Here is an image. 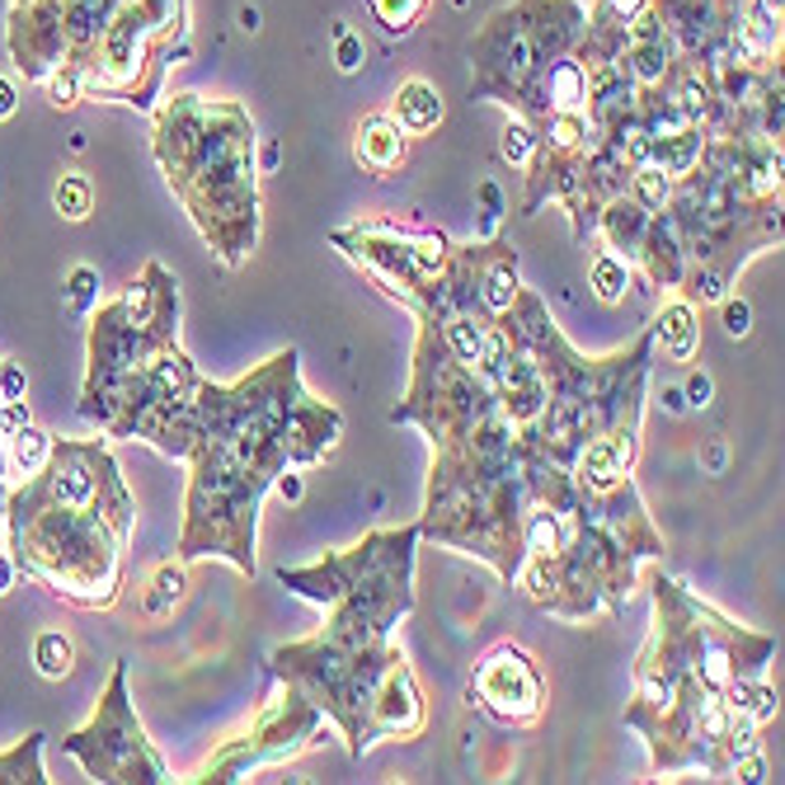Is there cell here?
Here are the masks:
<instances>
[{
  "instance_id": "3957f363",
  "label": "cell",
  "mask_w": 785,
  "mask_h": 785,
  "mask_svg": "<svg viewBox=\"0 0 785 785\" xmlns=\"http://www.w3.org/2000/svg\"><path fill=\"white\" fill-rule=\"evenodd\" d=\"M527 476L522 442L503 415H495L470 442L434 451V476L419 518V537L489 560L499 579H518L522 564Z\"/></svg>"
},
{
  "instance_id": "8d00e7d4",
  "label": "cell",
  "mask_w": 785,
  "mask_h": 785,
  "mask_svg": "<svg viewBox=\"0 0 785 785\" xmlns=\"http://www.w3.org/2000/svg\"><path fill=\"white\" fill-rule=\"evenodd\" d=\"M14 579H19V564H14V555L0 551V593H10Z\"/></svg>"
},
{
  "instance_id": "d6986e66",
  "label": "cell",
  "mask_w": 785,
  "mask_h": 785,
  "mask_svg": "<svg viewBox=\"0 0 785 785\" xmlns=\"http://www.w3.org/2000/svg\"><path fill=\"white\" fill-rule=\"evenodd\" d=\"M442 100H438V90L428 85V81H405L396 90V104H390V118L400 123L405 136H424V132H434L442 123Z\"/></svg>"
},
{
  "instance_id": "44dd1931",
  "label": "cell",
  "mask_w": 785,
  "mask_h": 785,
  "mask_svg": "<svg viewBox=\"0 0 785 785\" xmlns=\"http://www.w3.org/2000/svg\"><path fill=\"white\" fill-rule=\"evenodd\" d=\"M43 734H29L19 748L0 753V785H48V772H43Z\"/></svg>"
},
{
  "instance_id": "ab89813d",
  "label": "cell",
  "mask_w": 785,
  "mask_h": 785,
  "mask_svg": "<svg viewBox=\"0 0 785 785\" xmlns=\"http://www.w3.org/2000/svg\"><path fill=\"white\" fill-rule=\"evenodd\" d=\"M241 29H249V33L259 29V10H254V6H245V10H241Z\"/></svg>"
},
{
  "instance_id": "4316f807",
  "label": "cell",
  "mask_w": 785,
  "mask_h": 785,
  "mask_svg": "<svg viewBox=\"0 0 785 785\" xmlns=\"http://www.w3.org/2000/svg\"><path fill=\"white\" fill-rule=\"evenodd\" d=\"M532 151H537V132H532V123L527 118H518L513 113V123L503 128V142H499V155L508 165H518V170H527V161H532Z\"/></svg>"
},
{
  "instance_id": "5b68a950",
  "label": "cell",
  "mask_w": 785,
  "mask_h": 785,
  "mask_svg": "<svg viewBox=\"0 0 785 785\" xmlns=\"http://www.w3.org/2000/svg\"><path fill=\"white\" fill-rule=\"evenodd\" d=\"M10 555L19 574L52 588L75 606H113L123 583V546L132 532V499L118 503H43L29 495L6 499Z\"/></svg>"
},
{
  "instance_id": "f546056e",
  "label": "cell",
  "mask_w": 785,
  "mask_h": 785,
  "mask_svg": "<svg viewBox=\"0 0 785 785\" xmlns=\"http://www.w3.org/2000/svg\"><path fill=\"white\" fill-rule=\"evenodd\" d=\"M94 297H100V273H94L90 264L71 268V306H75V310H81V316H85V310L94 306Z\"/></svg>"
},
{
  "instance_id": "83f0119b",
  "label": "cell",
  "mask_w": 785,
  "mask_h": 785,
  "mask_svg": "<svg viewBox=\"0 0 785 785\" xmlns=\"http://www.w3.org/2000/svg\"><path fill=\"white\" fill-rule=\"evenodd\" d=\"M184 598V569H174V564H165V569H155V579H151V598H146V612L151 616H165L174 602Z\"/></svg>"
},
{
  "instance_id": "1f68e13d",
  "label": "cell",
  "mask_w": 785,
  "mask_h": 785,
  "mask_svg": "<svg viewBox=\"0 0 785 785\" xmlns=\"http://www.w3.org/2000/svg\"><path fill=\"white\" fill-rule=\"evenodd\" d=\"M29 390V377L19 363H0V400H24Z\"/></svg>"
},
{
  "instance_id": "2e32d148",
  "label": "cell",
  "mask_w": 785,
  "mask_h": 785,
  "mask_svg": "<svg viewBox=\"0 0 785 785\" xmlns=\"http://www.w3.org/2000/svg\"><path fill=\"white\" fill-rule=\"evenodd\" d=\"M10 57L24 81H48L67 57L62 0H14L10 14Z\"/></svg>"
},
{
  "instance_id": "ffe728a7",
  "label": "cell",
  "mask_w": 785,
  "mask_h": 785,
  "mask_svg": "<svg viewBox=\"0 0 785 785\" xmlns=\"http://www.w3.org/2000/svg\"><path fill=\"white\" fill-rule=\"evenodd\" d=\"M650 335H654V344H663V353H673L677 363H686L696 353V344H701V325H696V306L692 302H663V310H659V320L650 325Z\"/></svg>"
},
{
  "instance_id": "9a60e30c",
  "label": "cell",
  "mask_w": 785,
  "mask_h": 785,
  "mask_svg": "<svg viewBox=\"0 0 785 785\" xmlns=\"http://www.w3.org/2000/svg\"><path fill=\"white\" fill-rule=\"evenodd\" d=\"M541 673L518 644H499L495 654L480 659L476 677H470V705H480L485 715L499 724H532L541 720Z\"/></svg>"
},
{
  "instance_id": "277c9868",
  "label": "cell",
  "mask_w": 785,
  "mask_h": 785,
  "mask_svg": "<svg viewBox=\"0 0 785 785\" xmlns=\"http://www.w3.org/2000/svg\"><path fill=\"white\" fill-rule=\"evenodd\" d=\"M273 673L335 724L353 757H363L381 738H419L428 724L419 682L390 640L348 644L320 631L273 650Z\"/></svg>"
},
{
  "instance_id": "30bf717a",
  "label": "cell",
  "mask_w": 785,
  "mask_h": 785,
  "mask_svg": "<svg viewBox=\"0 0 785 785\" xmlns=\"http://www.w3.org/2000/svg\"><path fill=\"white\" fill-rule=\"evenodd\" d=\"M499 415L495 386H489L476 367L457 363L447 353L438 325L419 320V344H415V381L409 396L390 409L396 424H419L434 451L461 447L480 434V428Z\"/></svg>"
},
{
  "instance_id": "ba28073f",
  "label": "cell",
  "mask_w": 785,
  "mask_h": 785,
  "mask_svg": "<svg viewBox=\"0 0 785 785\" xmlns=\"http://www.w3.org/2000/svg\"><path fill=\"white\" fill-rule=\"evenodd\" d=\"M188 0H123L85 57L81 85L85 94L151 109L165 67L188 62Z\"/></svg>"
},
{
  "instance_id": "e0dca14e",
  "label": "cell",
  "mask_w": 785,
  "mask_h": 785,
  "mask_svg": "<svg viewBox=\"0 0 785 785\" xmlns=\"http://www.w3.org/2000/svg\"><path fill=\"white\" fill-rule=\"evenodd\" d=\"M650 6V0H598L593 14H588L583 24V38H579V57H606V62H616L621 52V38L631 29V19Z\"/></svg>"
},
{
  "instance_id": "603a6c76",
  "label": "cell",
  "mask_w": 785,
  "mask_h": 785,
  "mask_svg": "<svg viewBox=\"0 0 785 785\" xmlns=\"http://www.w3.org/2000/svg\"><path fill=\"white\" fill-rule=\"evenodd\" d=\"M588 283H593L598 302L616 306V302H625V287H631V264L616 259V254H598L593 268H588Z\"/></svg>"
},
{
  "instance_id": "d590c367",
  "label": "cell",
  "mask_w": 785,
  "mask_h": 785,
  "mask_svg": "<svg viewBox=\"0 0 785 785\" xmlns=\"http://www.w3.org/2000/svg\"><path fill=\"white\" fill-rule=\"evenodd\" d=\"M14 109H19V90H14L10 75H0V123L14 118Z\"/></svg>"
},
{
  "instance_id": "5bb4252c",
  "label": "cell",
  "mask_w": 785,
  "mask_h": 785,
  "mask_svg": "<svg viewBox=\"0 0 785 785\" xmlns=\"http://www.w3.org/2000/svg\"><path fill=\"white\" fill-rule=\"evenodd\" d=\"M170 335H155V329L136 325L123 316V306L109 302L90 325V371H85V400L109 396L113 386H123L132 371H142L155 348H165Z\"/></svg>"
},
{
  "instance_id": "484cf974",
  "label": "cell",
  "mask_w": 785,
  "mask_h": 785,
  "mask_svg": "<svg viewBox=\"0 0 785 785\" xmlns=\"http://www.w3.org/2000/svg\"><path fill=\"white\" fill-rule=\"evenodd\" d=\"M367 6H371L377 24L390 38H405V33H415V24H419L424 10H428V0H367Z\"/></svg>"
},
{
  "instance_id": "8992f818",
  "label": "cell",
  "mask_w": 785,
  "mask_h": 785,
  "mask_svg": "<svg viewBox=\"0 0 785 785\" xmlns=\"http://www.w3.org/2000/svg\"><path fill=\"white\" fill-rule=\"evenodd\" d=\"M415 541L419 522L386 527L316 564L278 569V583L325 606L329 635L348 644H381L390 625L415 612Z\"/></svg>"
},
{
  "instance_id": "7c38bea8",
  "label": "cell",
  "mask_w": 785,
  "mask_h": 785,
  "mask_svg": "<svg viewBox=\"0 0 785 785\" xmlns=\"http://www.w3.org/2000/svg\"><path fill=\"white\" fill-rule=\"evenodd\" d=\"M62 748L81 762L90 781H146V785H161L170 781L165 757L151 748V738L136 720L132 701H128V663L118 659L113 663V677L104 686V701L100 711L90 715L85 730H75L71 738H62Z\"/></svg>"
},
{
  "instance_id": "4dcf8cb0",
  "label": "cell",
  "mask_w": 785,
  "mask_h": 785,
  "mask_svg": "<svg viewBox=\"0 0 785 785\" xmlns=\"http://www.w3.org/2000/svg\"><path fill=\"white\" fill-rule=\"evenodd\" d=\"M724 329H730L734 339H748V329H753V310L743 297H724Z\"/></svg>"
},
{
  "instance_id": "52a82bcc",
  "label": "cell",
  "mask_w": 785,
  "mask_h": 785,
  "mask_svg": "<svg viewBox=\"0 0 785 785\" xmlns=\"http://www.w3.org/2000/svg\"><path fill=\"white\" fill-rule=\"evenodd\" d=\"M588 14L579 0H518L499 10L470 43V100H499L518 118L532 113L546 67L579 48Z\"/></svg>"
},
{
  "instance_id": "74e56055",
  "label": "cell",
  "mask_w": 785,
  "mask_h": 785,
  "mask_svg": "<svg viewBox=\"0 0 785 785\" xmlns=\"http://www.w3.org/2000/svg\"><path fill=\"white\" fill-rule=\"evenodd\" d=\"M259 161H264V170H278V142H264Z\"/></svg>"
},
{
  "instance_id": "836d02e7",
  "label": "cell",
  "mask_w": 785,
  "mask_h": 785,
  "mask_svg": "<svg viewBox=\"0 0 785 785\" xmlns=\"http://www.w3.org/2000/svg\"><path fill=\"white\" fill-rule=\"evenodd\" d=\"M480 198H485V235H495V226H499V217H503V193H499V184H480Z\"/></svg>"
},
{
  "instance_id": "4fadbf2b",
  "label": "cell",
  "mask_w": 785,
  "mask_h": 785,
  "mask_svg": "<svg viewBox=\"0 0 785 785\" xmlns=\"http://www.w3.org/2000/svg\"><path fill=\"white\" fill-rule=\"evenodd\" d=\"M320 734H325V715L297 692V686L283 682V696L264 705V715L254 720L245 743H231V748L212 762L207 781H241L245 767H259V762L310 748V743H320Z\"/></svg>"
},
{
  "instance_id": "d4e9b609",
  "label": "cell",
  "mask_w": 785,
  "mask_h": 785,
  "mask_svg": "<svg viewBox=\"0 0 785 785\" xmlns=\"http://www.w3.org/2000/svg\"><path fill=\"white\" fill-rule=\"evenodd\" d=\"M52 203H57V212H62L67 222H85L90 207H94V184L85 180V174L71 170V174H62V180H57Z\"/></svg>"
},
{
  "instance_id": "9c48e42d",
  "label": "cell",
  "mask_w": 785,
  "mask_h": 785,
  "mask_svg": "<svg viewBox=\"0 0 785 785\" xmlns=\"http://www.w3.org/2000/svg\"><path fill=\"white\" fill-rule=\"evenodd\" d=\"M188 476V508L180 532V560L222 555L241 574H254V522H259V499L268 476L245 466L235 451L217 442H198Z\"/></svg>"
},
{
  "instance_id": "7402d4cb",
  "label": "cell",
  "mask_w": 785,
  "mask_h": 785,
  "mask_svg": "<svg viewBox=\"0 0 785 785\" xmlns=\"http://www.w3.org/2000/svg\"><path fill=\"white\" fill-rule=\"evenodd\" d=\"M0 442H6V466H14V476H24V480L43 470L48 451H52V438L43 434V428H33V424H24L19 434L0 438Z\"/></svg>"
},
{
  "instance_id": "f35d334b",
  "label": "cell",
  "mask_w": 785,
  "mask_h": 785,
  "mask_svg": "<svg viewBox=\"0 0 785 785\" xmlns=\"http://www.w3.org/2000/svg\"><path fill=\"white\" fill-rule=\"evenodd\" d=\"M663 405H669V409H673V415H682V409H686V400H682V390H663Z\"/></svg>"
},
{
  "instance_id": "8fae6325",
  "label": "cell",
  "mask_w": 785,
  "mask_h": 785,
  "mask_svg": "<svg viewBox=\"0 0 785 785\" xmlns=\"http://www.w3.org/2000/svg\"><path fill=\"white\" fill-rule=\"evenodd\" d=\"M335 245L386 292V297L409 306L419 320L428 316V306H434L438 287L447 278V264H451L447 235H409V231L381 226V222L335 231Z\"/></svg>"
},
{
  "instance_id": "6da1fadb",
  "label": "cell",
  "mask_w": 785,
  "mask_h": 785,
  "mask_svg": "<svg viewBox=\"0 0 785 785\" xmlns=\"http://www.w3.org/2000/svg\"><path fill=\"white\" fill-rule=\"evenodd\" d=\"M654 588V631L635 663V701L625 705V724L644 734L654 753V772H696L701 730L715 705H776L781 701L762 669L776 654L772 635L743 631L715 606L696 602L669 574H650Z\"/></svg>"
},
{
  "instance_id": "d6a6232c",
  "label": "cell",
  "mask_w": 785,
  "mask_h": 785,
  "mask_svg": "<svg viewBox=\"0 0 785 785\" xmlns=\"http://www.w3.org/2000/svg\"><path fill=\"white\" fill-rule=\"evenodd\" d=\"M682 400H686V409H705V405H711V377H705V371H692L686 386H682Z\"/></svg>"
},
{
  "instance_id": "ac0fdd59",
  "label": "cell",
  "mask_w": 785,
  "mask_h": 785,
  "mask_svg": "<svg viewBox=\"0 0 785 785\" xmlns=\"http://www.w3.org/2000/svg\"><path fill=\"white\" fill-rule=\"evenodd\" d=\"M353 155H358V165L371 170V174H390L405 165L409 155V136L400 132V123L390 113H371L358 123V142H353Z\"/></svg>"
},
{
  "instance_id": "cb8c5ba5",
  "label": "cell",
  "mask_w": 785,
  "mask_h": 785,
  "mask_svg": "<svg viewBox=\"0 0 785 785\" xmlns=\"http://www.w3.org/2000/svg\"><path fill=\"white\" fill-rule=\"evenodd\" d=\"M33 663H38V673L43 677H67L71 669H75V650H71V640L62 635V631H43L38 635V644H33Z\"/></svg>"
},
{
  "instance_id": "e575fe53",
  "label": "cell",
  "mask_w": 785,
  "mask_h": 785,
  "mask_svg": "<svg viewBox=\"0 0 785 785\" xmlns=\"http://www.w3.org/2000/svg\"><path fill=\"white\" fill-rule=\"evenodd\" d=\"M273 489L287 499V503H302V495H306V485H302V476H297V466H287L283 476H273Z\"/></svg>"
},
{
  "instance_id": "f1b7e54d",
  "label": "cell",
  "mask_w": 785,
  "mask_h": 785,
  "mask_svg": "<svg viewBox=\"0 0 785 785\" xmlns=\"http://www.w3.org/2000/svg\"><path fill=\"white\" fill-rule=\"evenodd\" d=\"M335 62H339V71L344 75H353V71H363V62H367V48H363V38L353 33L344 19H335Z\"/></svg>"
},
{
  "instance_id": "7a4b0ae2",
  "label": "cell",
  "mask_w": 785,
  "mask_h": 785,
  "mask_svg": "<svg viewBox=\"0 0 785 785\" xmlns=\"http://www.w3.org/2000/svg\"><path fill=\"white\" fill-rule=\"evenodd\" d=\"M155 161L212 254L226 268H241L259 245V170L245 109L174 94L155 113Z\"/></svg>"
}]
</instances>
